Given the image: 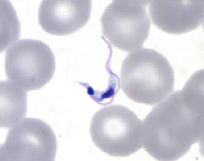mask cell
Returning a JSON list of instances; mask_svg holds the SVG:
<instances>
[{"label": "cell", "mask_w": 204, "mask_h": 161, "mask_svg": "<svg viewBox=\"0 0 204 161\" xmlns=\"http://www.w3.org/2000/svg\"><path fill=\"white\" fill-rule=\"evenodd\" d=\"M55 68L53 53L49 46L40 40L21 39L5 52L7 77L27 91L40 89L49 83Z\"/></svg>", "instance_id": "4"}, {"label": "cell", "mask_w": 204, "mask_h": 161, "mask_svg": "<svg viewBox=\"0 0 204 161\" xmlns=\"http://www.w3.org/2000/svg\"><path fill=\"white\" fill-rule=\"evenodd\" d=\"M204 82L192 76L142 122V146L154 159L177 160L204 138Z\"/></svg>", "instance_id": "1"}, {"label": "cell", "mask_w": 204, "mask_h": 161, "mask_svg": "<svg viewBox=\"0 0 204 161\" xmlns=\"http://www.w3.org/2000/svg\"><path fill=\"white\" fill-rule=\"evenodd\" d=\"M0 161H54L57 141L50 126L26 118L10 128L0 148Z\"/></svg>", "instance_id": "6"}, {"label": "cell", "mask_w": 204, "mask_h": 161, "mask_svg": "<svg viewBox=\"0 0 204 161\" xmlns=\"http://www.w3.org/2000/svg\"><path fill=\"white\" fill-rule=\"evenodd\" d=\"M92 8L91 0H43L39 8V23L49 34H71L87 23Z\"/></svg>", "instance_id": "7"}, {"label": "cell", "mask_w": 204, "mask_h": 161, "mask_svg": "<svg viewBox=\"0 0 204 161\" xmlns=\"http://www.w3.org/2000/svg\"><path fill=\"white\" fill-rule=\"evenodd\" d=\"M0 127L9 128L26 115V92L8 80L0 81Z\"/></svg>", "instance_id": "9"}, {"label": "cell", "mask_w": 204, "mask_h": 161, "mask_svg": "<svg viewBox=\"0 0 204 161\" xmlns=\"http://www.w3.org/2000/svg\"><path fill=\"white\" fill-rule=\"evenodd\" d=\"M174 71L166 58L154 49L142 48L128 54L123 60L120 86L131 100L154 105L173 90Z\"/></svg>", "instance_id": "2"}, {"label": "cell", "mask_w": 204, "mask_h": 161, "mask_svg": "<svg viewBox=\"0 0 204 161\" xmlns=\"http://www.w3.org/2000/svg\"><path fill=\"white\" fill-rule=\"evenodd\" d=\"M3 2L1 8L5 20V25L3 26L5 27L2 30L1 52L18 39L20 35V23L15 10L10 1L3 0Z\"/></svg>", "instance_id": "10"}, {"label": "cell", "mask_w": 204, "mask_h": 161, "mask_svg": "<svg viewBox=\"0 0 204 161\" xmlns=\"http://www.w3.org/2000/svg\"><path fill=\"white\" fill-rule=\"evenodd\" d=\"M149 12L154 24L172 34L189 32L203 24V0H152Z\"/></svg>", "instance_id": "8"}, {"label": "cell", "mask_w": 204, "mask_h": 161, "mask_svg": "<svg viewBox=\"0 0 204 161\" xmlns=\"http://www.w3.org/2000/svg\"><path fill=\"white\" fill-rule=\"evenodd\" d=\"M90 133L94 145L110 156H128L142 147V121L122 105L105 106L96 112Z\"/></svg>", "instance_id": "3"}, {"label": "cell", "mask_w": 204, "mask_h": 161, "mask_svg": "<svg viewBox=\"0 0 204 161\" xmlns=\"http://www.w3.org/2000/svg\"><path fill=\"white\" fill-rule=\"evenodd\" d=\"M146 0H113L104 9L100 21L102 33L113 47L128 52L142 47L151 22Z\"/></svg>", "instance_id": "5"}]
</instances>
